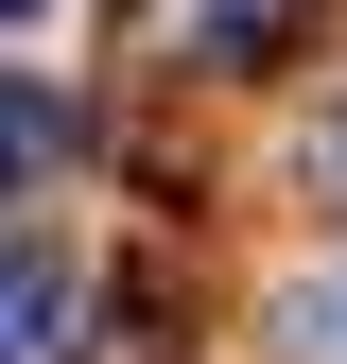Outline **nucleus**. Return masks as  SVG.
Returning a JSON list of instances; mask_svg holds the SVG:
<instances>
[{
	"label": "nucleus",
	"mask_w": 347,
	"mask_h": 364,
	"mask_svg": "<svg viewBox=\"0 0 347 364\" xmlns=\"http://www.w3.org/2000/svg\"><path fill=\"white\" fill-rule=\"evenodd\" d=\"M70 312H87V278H70L53 243H0V364H53Z\"/></svg>",
	"instance_id": "1"
},
{
	"label": "nucleus",
	"mask_w": 347,
	"mask_h": 364,
	"mask_svg": "<svg viewBox=\"0 0 347 364\" xmlns=\"http://www.w3.org/2000/svg\"><path fill=\"white\" fill-rule=\"evenodd\" d=\"M70 139H87V122H70V87H0V191H35V173H70Z\"/></svg>",
	"instance_id": "2"
},
{
	"label": "nucleus",
	"mask_w": 347,
	"mask_h": 364,
	"mask_svg": "<svg viewBox=\"0 0 347 364\" xmlns=\"http://www.w3.org/2000/svg\"><path fill=\"white\" fill-rule=\"evenodd\" d=\"M313 191H330V208H347V105H330V139H313Z\"/></svg>",
	"instance_id": "3"
},
{
	"label": "nucleus",
	"mask_w": 347,
	"mask_h": 364,
	"mask_svg": "<svg viewBox=\"0 0 347 364\" xmlns=\"http://www.w3.org/2000/svg\"><path fill=\"white\" fill-rule=\"evenodd\" d=\"M0 18H53V0H0Z\"/></svg>",
	"instance_id": "4"
}]
</instances>
